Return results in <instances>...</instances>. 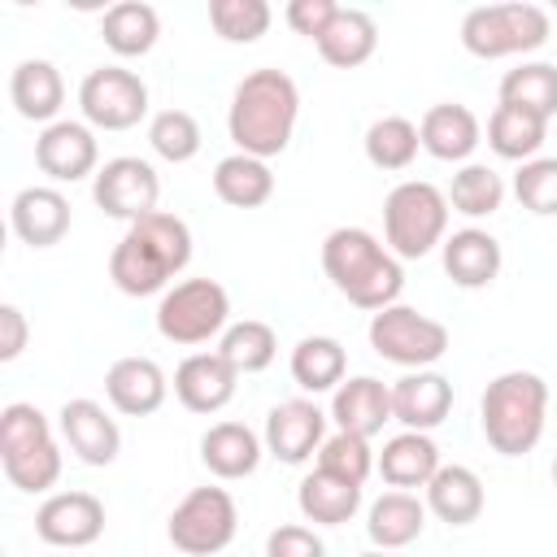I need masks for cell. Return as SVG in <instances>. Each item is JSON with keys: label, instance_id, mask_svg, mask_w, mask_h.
Segmentation results:
<instances>
[{"label": "cell", "instance_id": "obj_45", "mask_svg": "<svg viewBox=\"0 0 557 557\" xmlns=\"http://www.w3.org/2000/svg\"><path fill=\"white\" fill-rule=\"evenodd\" d=\"M26 339H30L26 313L17 305H0V361H17Z\"/></svg>", "mask_w": 557, "mask_h": 557}, {"label": "cell", "instance_id": "obj_34", "mask_svg": "<svg viewBox=\"0 0 557 557\" xmlns=\"http://www.w3.org/2000/svg\"><path fill=\"white\" fill-rule=\"evenodd\" d=\"M544 135H548V122L535 117L531 109H518V104H496L492 117H487V148L500 161H518L522 165V161L540 157Z\"/></svg>", "mask_w": 557, "mask_h": 557}, {"label": "cell", "instance_id": "obj_23", "mask_svg": "<svg viewBox=\"0 0 557 557\" xmlns=\"http://www.w3.org/2000/svg\"><path fill=\"white\" fill-rule=\"evenodd\" d=\"M418 139H422V152H431L435 161L466 165L474 157V148L483 144V126H479L474 109H466L457 100H444V104H431L422 113Z\"/></svg>", "mask_w": 557, "mask_h": 557}, {"label": "cell", "instance_id": "obj_47", "mask_svg": "<svg viewBox=\"0 0 557 557\" xmlns=\"http://www.w3.org/2000/svg\"><path fill=\"white\" fill-rule=\"evenodd\" d=\"M553 487H557V453H553Z\"/></svg>", "mask_w": 557, "mask_h": 557}, {"label": "cell", "instance_id": "obj_44", "mask_svg": "<svg viewBox=\"0 0 557 557\" xmlns=\"http://www.w3.org/2000/svg\"><path fill=\"white\" fill-rule=\"evenodd\" d=\"M335 13H339V4L335 0H292L287 9H283V22L296 30V35H305V39H322L326 35V26L335 22Z\"/></svg>", "mask_w": 557, "mask_h": 557}, {"label": "cell", "instance_id": "obj_15", "mask_svg": "<svg viewBox=\"0 0 557 557\" xmlns=\"http://www.w3.org/2000/svg\"><path fill=\"white\" fill-rule=\"evenodd\" d=\"M35 165L52 178V183H83V178H96L100 170V144H96V131L87 122H74V117H61L52 126H44L35 135Z\"/></svg>", "mask_w": 557, "mask_h": 557}, {"label": "cell", "instance_id": "obj_12", "mask_svg": "<svg viewBox=\"0 0 557 557\" xmlns=\"http://www.w3.org/2000/svg\"><path fill=\"white\" fill-rule=\"evenodd\" d=\"M91 200L104 209V218H117L131 226V222L157 213L161 178H157L152 161H144V157H109L91 178Z\"/></svg>", "mask_w": 557, "mask_h": 557}, {"label": "cell", "instance_id": "obj_46", "mask_svg": "<svg viewBox=\"0 0 557 557\" xmlns=\"http://www.w3.org/2000/svg\"><path fill=\"white\" fill-rule=\"evenodd\" d=\"M357 557H392V553H383V548H370V553H357Z\"/></svg>", "mask_w": 557, "mask_h": 557}, {"label": "cell", "instance_id": "obj_24", "mask_svg": "<svg viewBox=\"0 0 557 557\" xmlns=\"http://www.w3.org/2000/svg\"><path fill=\"white\" fill-rule=\"evenodd\" d=\"M9 100H13L17 117L52 126V122H61V109H65V78L52 61L26 57L9 74Z\"/></svg>", "mask_w": 557, "mask_h": 557}, {"label": "cell", "instance_id": "obj_6", "mask_svg": "<svg viewBox=\"0 0 557 557\" xmlns=\"http://www.w3.org/2000/svg\"><path fill=\"white\" fill-rule=\"evenodd\" d=\"M448 196L426 178H405L383 200V244L400 261H418L448 239Z\"/></svg>", "mask_w": 557, "mask_h": 557}, {"label": "cell", "instance_id": "obj_5", "mask_svg": "<svg viewBox=\"0 0 557 557\" xmlns=\"http://www.w3.org/2000/svg\"><path fill=\"white\" fill-rule=\"evenodd\" d=\"M0 466H4V479L26 496L57 487L61 444H57L44 409H35L26 400H13L0 409Z\"/></svg>", "mask_w": 557, "mask_h": 557}, {"label": "cell", "instance_id": "obj_26", "mask_svg": "<svg viewBox=\"0 0 557 557\" xmlns=\"http://www.w3.org/2000/svg\"><path fill=\"white\" fill-rule=\"evenodd\" d=\"M426 531V500H418L413 492H383L370 500L366 509V535L374 548L383 553H396V548H409L418 535Z\"/></svg>", "mask_w": 557, "mask_h": 557}, {"label": "cell", "instance_id": "obj_37", "mask_svg": "<svg viewBox=\"0 0 557 557\" xmlns=\"http://www.w3.org/2000/svg\"><path fill=\"white\" fill-rule=\"evenodd\" d=\"M500 104L531 109L535 117H557V65L553 61H518L500 78Z\"/></svg>", "mask_w": 557, "mask_h": 557}, {"label": "cell", "instance_id": "obj_9", "mask_svg": "<svg viewBox=\"0 0 557 557\" xmlns=\"http://www.w3.org/2000/svg\"><path fill=\"white\" fill-rule=\"evenodd\" d=\"M366 335H370V348L400 370H431L453 344L448 326L418 313L413 305H387V309L370 313Z\"/></svg>", "mask_w": 557, "mask_h": 557}, {"label": "cell", "instance_id": "obj_28", "mask_svg": "<svg viewBox=\"0 0 557 557\" xmlns=\"http://www.w3.org/2000/svg\"><path fill=\"white\" fill-rule=\"evenodd\" d=\"M487 496H483V479L470 466H440L435 479L426 483V513H435L448 527H470L479 522Z\"/></svg>", "mask_w": 557, "mask_h": 557}, {"label": "cell", "instance_id": "obj_40", "mask_svg": "<svg viewBox=\"0 0 557 557\" xmlns=\"http://www.w3.org/2000/svg\"><path fill=\"white\" fill-rule=\"evenodd\" d=\"M274 13L265 0H209V26L226 44H257L270 30Z\"/></svg>", "mask_w": 557, "mask_h": 557}, {"label": "cell", "instance_id": "obj_21", "mask_svg": "<svg viewBox=\"0 0 557 557\" xmlns=\"http://www.w3.org/2000/svg\"><path fill=\"white\" fill-rule=\"evenodd\" d=\"M74 213L61 187H22L9 205V226L30 248H52L65 239Z\"/></svg>", "mask_w": 557, "mask_h": 557}, {"label": "cell", "instance_id": "obj_10", "mask_svg": "<svg viewBox=\"0 0 557 557\" xmlns=\"http://www.w3.org/2000/svg\"><path fill=\"white\" fill-rule=\"evenodd\" d=\"M235 531H239V509L226 487H191L165 522L170 544L187 557H213L231 548Z\"/></svg>", "mask_w": 557, "mask_h": 557}, {"label": "cell", "instance_id": "obj_8", "mask_svg": "<svg viewBox=\"0 0 557 557\" xmlns=\"http://www.w3.org/2000/svg\"><path fill=\"white\" fill-rule=\"evenodd\" d=\"M226 326H231V296L218 278H178L157 300V335L178 348L209 344L213 335L222 339Z\"/></svg>", "mask_w": 557, "mask_h": 557}, {"label": "cell", "instance_id": "obj_39", "mask_svg": "<svg viewBox=\"0 0 557 557\" xmlns=\"http://www.w3.org/2000/svg\"><path fill=\"white\" fill-rule=\"evenodd\" d=\"M148 144H152V152L161 161L183 165V161H191L200 152L205 135H200V122L187 109H161V113L148 117Z\"/></svg>", "mask_w": 557, "mask_h": 557}, {"label": "cell", "instance_id": "obj_29", "mask_svg": "<svg viewBox=\"0 0 557 557\" xmlns=\"http://www.w3.org/2000/svg\"><path fill=\"white\" fill-rule=\"evenodd\" d=\"M100 39L113 57H148L161 39V13L144 0H117L100 17Z\"/></svg>", "mask_w": 557, "mask_h": 557}, {"label": "cell", "instance_id": "obj_16", "mask_svg": "<svg viewBox=\"0 0 557 557\" xmlns=\"http://www.w3.org/2000/svg\"><path fill=\"white\" fill-rule=\"evenodd\" d=\"M57 426H61V440L70 444V453L83 466H113L117 453H122L117 418L100 400H91V396L65 400L61 413H57Z\"/></svg>", "mask_w": 557, "mask_h": 557}, {"label": "cell", "instance_id": "obj_11", "mask_svg": "<svg viewBox=\"0 0 557 557\" xmlns=\"http://www.w3.org/2000/svg\"><path fill=\"white\" fill-rule=\"evenodd\" d=\"M78 109L91 131H131L148 117V83L126 65H96L78 83Z\"/></svg>", "mask_w": 557, "mask_h": 557}, {"label": "cell", "instance_id": "obj_35", "mask_svg": "<svg viewBox=\"0 0 557 557\" xmlns=\"http://www.w3.org/2000/svg\"><path fill=\"white\" fill-rule=\"evenodd\" d=\"M361 144H366V161H370L374 170H383V174L409 170L413 157H418V148H422L418 122H409V117H400V113L374 117V122L366 126V139H361Z\"/></svg>", "mask_w": 557, "mask_h": 557}, {"label": "cell", "instance_id": "obj_3", "mask_svg": "<svg viewBox=\"0 0 557 557\" xmlns=\"http://www.w3.org/2000/svg\"><path fill=\"white\" fill-rule=\"evenodd\" d=\"M322 270L331 287L366 313L400 305V292H405L400 257H392V248L379 244L366 226H335L322 239Z\"/></svg>", "mask_w": 557, "mask_h": 557}, {"label": "cell", "instance_id": "obj_13", "mask_svg": "<svg viewBox=\"0 0 557 557\" xmlns=\"http://www.w3.org/2000/svg\"><path fill=\"white\" fill-rule=\"evenodd\" d=\"M326 422L331 413H322L313 400L296 396V400H278L265 413V453L283 466H305L309 457H318V448L326 444Z\"/></svg>", "mask_w": 557, "mask_h": 557}, {"label": "cell", "instance_id": "obj_7", "mask_svg": "<svg viewBox=\"0 0 557 557\" xmlns=\"http://www.w3.org/2000/svg\"><path fill=\"white\" fill-rule=\"evenodd\" d=\"M553 35V22L540 4L509 0V4H474L461 17V48L479 61H500V57H527L544 48Z\"/></svg>", "mask_w": 557, "mask_h": 557}, {"label": "cell", "instance_id": "obj_22", "mask_svg": "<svg viewBox=\"0 0 557 557\" xmlns=\"http://www.w3.org/2000/svg\"><path fill=\"white\" fill-rule=\"evenodd\" d=\"M331 422H335V431L374 440L383 431V422H392V383H383L374 374L344 379L331 392Z\"/></svg>", "mask_w": 557, "mask_h": 557}, {"label": "cell", "instance_id": "obj_32", "mask_svg": "<svg viewBox=\"0 0 557 557\" xmlns=\"http://www.w3.org/2000/svg\"><path fill=\"white\" fill-rule=\"evenodd\" d=\"M213 191L231 209H261L274 196V170L261 157L231 152V157H222L213 165Z\"/></svg>", "mask_w": 557, "mask_h": 557}, {"label": "cell", "instance_id": "obj_25", "mask_svg": "<svg viewBox=\"0 0 557 557\" xmlns=\"http://www.w3.org/2000/svg\"><path fill=\"white\" fill-rule=\"evenodd\" d=\"M261 457H265V440L252 426H244V422H213L200 435V461L222 483H235V479L257 474Z\"/></svg>", "mask_w": 557, "mask_h": 557}, {"label": "cell", "instance_id": "obj_33", "mask_svg": "<svg viewBox=\"0 0 557 557\" xmlns=\"http://www.w3.org/2000/svg\"><path fill=\"white\" fill-rule=\"evenodd\" d=\"M292 379L300 392L309 396H322V392H335L348 374V352L335 335H305L296 348H292Z\"/></svg>", "mask_w": 557, "mask_h": 557}, {"label": "cell", "instance_id": "obj_42", "mask_svg": "<svg viewBox=\"0 0 557 557\" xmlns=\"http://www.w3.org/2000/svg\"><path fill=\"white\" fill-rule=\"evenodd\" d=\"M513 196L527 213L553 218L557 213V157H531L513 174Z\"/></svg>", "mask_w": 557, "mask_h": 557}, {"label": "cell", "instance_id": "obj_19", "mask_svg": "<svg viewBox=\"0 0 557 557\" xmlns=\"http://www.w3.org/2000/svg\"><path fill=\"white\" fill-rule=\"evenodd\" d=\"M104 396L117 413L126 418H148L165 405L170 396V379L152 357H117L104 370Z\"/></svg>", "mask_w": 557, "mask_h": 557}, {"label": "cell", "instance_id": "obj_4", "mask_svg": "<svg viewBox=\"0 0 557 557\" xmlns=\"http://www.w3.org/2000/svg\"><path fill=\"white\" fill-rule=\"evenodd\" d=\"M548 418V383L535 370H505L483 387L479 400V426L492 453L500 457H527Z\"/></svg>", "mask_w": 557, "mask_h": 557}, {"label": "cell", "instance_id": "obj_17", "mask_svg": "<svg viewBox=\"0 0 557 557\" xmlns=\"http://www.w3.org/2000/svg\"><path fill=\"white\" fill-rule=\"evenodd\" d=\"M235 387H239V374L218 348L213 352H191L174 370V396L187 413H205V418L222 413L235 400Z\"/></svg>", "mask_w": 557, "mask_h": 557}, {"label": "cell", "instance_id": "obj_14", "mask_svg": "<svg viewBox=\"0 0 557 557\" xmlns=\"http://www.w3.org/2000/svg\"><path fill=\"white\" fill-rule=\"evenodd\" d=\"M35 535L52 548H87L104 535V500L91 492H52L35 509Z\"/></svg>", "mask_w": 557, "mask_h": 557}, {"label": "cell", "instance_id": "obj_1", "mask_svg": "<svg viewBox=\"0 0 557 557\" xmlns=\"http://www.w3.org/2000/svg\"><path fill=\"white\" fill-rule=\"evenodd\" d=\"M191 261V226L178 213H148L122 231L109 252V278L122 296H161Z\"/></svg>", "mask_w": 557, "mask_h": 557}, {"label": "cell", "instance_id": "obj_41", "mask_svg": "<svg viewBox=\"0 0 557 557\" xmlns=\"http://www.w3.org/2000/svg\"><path fill=\"white\" fill-rule=\"evenodd\" d=\"M374 457H379V453L370 448L366 435L335 431V435H326V444L318 448V470H326V474H335V479H348V483L366 487V479H370V470H374Z\"/></svg>", "mask_w": 557, "mask_h": 557}, {"label": "cell", "instance_id": "obj_36", "mask_svg": "<svg viewBox=\"0 0 557 557\" xmlns=\"http://www.w3.org/2000/svg\"><path fill=\"white\" fill-rule=\"evenodd\" d=\"M444 196H448L453 213L479 222V218H492L505 205V178L483 161H466V165H457V174H453Z\"/></svg>", "mask_w": 557, "mask_h": 557}, {"label": "cell", "instance_id": "obj_18", "mask_svg": "<svg viewBox=\"0 0 557 557\" xmlns=\"http://www.w3.org/2000/svg\"><path fill=\"white\" fill-rule=\"evenodd\" d=\"M453 413V383L440 370H405L392 383V422L405 431H435Z\"/></svg>", "mask_w": 557, "mask_h": 557}, {"label": "cell", "instance_id": "obj_38", "mask_svg": "<svg viewBox=\"0 0 557 557\" xmlns=\"http://www.w3.org/2000/svg\"><path fill=\"white\" fill-rule=\"evenodd\" d=\"M218 352L235 366V374H261L274 357H278V335L270 322L261 318H244V322H231L218 339Z\"/></svg>", "mask_w": 557, "mask_h": 557}, {"label": "cell", "instance_id": "obj_30", "mask_svg": "<svg viewBox=\"0 0 557 557\" xmlns=\"http://www.w3.org/2000/svg\"><path fill=\"white\" fill-rule=\"evenodd\" d=\"M296 509L313 527H344L361 509V487L313 466V474H305L296 487Z\"/></svg>", "mask_w": 557, "mask_h": 557}, {"label": "cell", "instance_id": "obj_43", "mask_svg": "<svg viewBox=\"0 0 557 557\" xmlns=\"http://www.w3.org/2000/svg\"><path fill=\"white\" fill-rule=\"evenodd\" d=\"M265 557H326V544L318 540L313 527L283 522L265 535Z\"/></svg>", "mask_w": 557, "mask_h": 557}, {"label": "cell", "instance_id": "obj_31", "mask_svg": "<svg viewBox=\"0 0 557 557\" xmlns=\"http://www.w3.org/2000/svg\"><path fill=\"white\" fill-rule=\"evenodd\" d=\"M379 48V22L366 9H344L335 13V22L326 26V35L318 39V57L335 70H357L374 57Z\"/></svg>", "mask_w": 557, "mask_h": 557}, {"label": "cell", "instance_id": "obj_27", "mask_svg": "<svg viewBox=\"0 0 557 557\" xmlns=\"http://www.w3.org/2000/svg\"><path fill=\"white\" fill-rule=\"evenodd\" d=\"M440 466H444V461H440V448H435V440H431L426 431H400V435H392V440L379 448V457H374V470L383 474V483H387V487H400V492L426 487Z\"/></svg>", "mask_w": 557, "mask_h": 557}, {"label": "cell", "instance_id": "obj_20", "mask_svg": "<svg viewBox=\"0 0 557 557\" xmlns=\"http://www.w3.org/2000/svg\"><path fill=\"white\" fill-rule=\"evenodd\" d=\"M440 261H444V274L466 287V292H479V287H492L500 265H505V252H500V239L483 226H461L453 231L444 244H440Z\"/></svg>", "mask_w": 557, "mask_h": 557}, {"label": "cell", "instance_id": "obj_2", "mask_svg": "<svg viewBox=\"0 0 557 557\" xmlns=\"http://www.w3.org/2000/svg\"><path fill=\"white\" fill-rule=\"evenodd\" d=\"M296 117H300L296 78L274 65H261L235 83L231 109H226V135H231L235 152L270 161L278 152H287V144L296 135Z\"/></svg>", "mask_w": 557, "mask_h": 557}]
</instances>
